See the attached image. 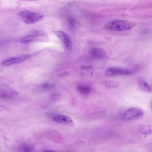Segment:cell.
Returning a JSON list of instances; mask_svg holds the SVG:
<instances>
[{
    "instance_id": "cell-1",
    "label": "cell",
    "mask_w": 152,
    "mask_h": 152,
    "mask_svg": "<svg viewBox=\"0 0 152 152\" xmlns=\"http://www.w3.org/2000/svg\"><path fill=\"white\" fill-rule=\"evenodd\" d=\"M136 23L123 20H117L108 22L104 26V29L111 31H120L131 29L135 25Z\"/></svg>"
},
{
    "instance_id": "cell-17",
    "label": "cell",
    "mask_w": 152,
    "mask_h": 152,
    "mask_svg": "<svg viewBox=\"0 0 152 152\" xmlns=\"http://www.w3.org/2000/svg\"><path fill=\"white\" fill-rule=\"evenodd\" d=\"M69 74L68 72H64L59 74L58 77H62L67 76Z\"/></svg>"
},
{
    "instance_id": "cell-11",
    "label": "cell",
    "mask_w": 152,
    "mask_h": 152,
    "mask_svg": "<svg viewBox=\"0 0 152 152\" xmlns=\"http://www.w3.org/2000/svg\"><path fill=\"white\" fill-rule=\"evenodd\" d=\"M103 85L108 89H113L119 86V83L115 81L104 80L102 82Z\"/></svg>"
},
{
    "instance_id": "cell-8",
    "label": "cell",
    "mask_w": 152,
    "mask_h": 152,
    "mask_svg": "<svg viewBox=\"0 0 152 152\" xmlns=\"http://www.w3.org/2000/svg\"><path fill=\"white\" fill-rule=\"evenodd\" d=\"M54 121L57 123L67 126L72 127L74 125L73 120L69 117L65 115H61L55 117Z\"/></svg>"
},
{
    "instance_id": "cell-16",
    "label": "cell",
    "mask_w": 152,
    "mask_h": 152,
    "mask_svg": "<svg viewBox=\"0 0 152 152\" xmlns=\"http://www.w3.org/2000/svg\"><path fill=\"white\" fill-rule=\"evenodd\" d=\"M25 152H38L33 148L30 146H26L24 149Z\"/></svg>"
},
{
    "instance_id": "cell-18",
    "label": "cell",
    "mask_w": 152,
    "mask_h": 152,
    "mask_svg": "<svg viewBox=\"0 0 152 152\" xmlns=\"http://www.w3.org/2000/svg\"><path fill=\"white\" fill-rule=\"evenodd\" d=\"M43 152H55L54 151L52 150H47L43 151Z\"/></svg>"
},
{
    "instance_id": "cell-5",
    "label": "cell",
    "mask_w": 152,
    "mask_h": 152,
    "mask_svg": "<svg viewBox=\"0 0 152 152\" xmlns=\"http://www.w3.org/2000/svg\"><path fill=\"white\" fill-rule=\"evenodd\" d=\"M52 32L60 39L66 49H70L71 48L72 42L68 36L65 33L58 31H53Z\"/></svg>"
},
{
    "instance_id": "cell-3",
    "label": "cell",
    "mask_w": 152,
    "mask_h": 152,
    "mask_svg": "<svg viewBox=\"0 0 152 152\" xmlns=\"http://www.w3.org/2000/svg\"><path fill=\"white\" fill-rule=\"evenodd\" d=\"M143 114V112L140 109L136 107H132L125 110L123 116L125 120H131L141 117Z\"/></svg>"
},
{
    "instance_id": "cell-15",
    "label": "cell",
    "mask_w": 152,
    "mask_h": 152,
    "mask_svg": "<svg viewBox=\"0 0 152 152\" xmlns=\"http://www.w3.org/2000/svg\"><path fill=\"white\" fill-rule=\"evenodd\" d=\"M61 98L60 94L58 93H54L52 94L51 96V99L54 101H58Z\"/></svg>"
},
{
    "instance_id": "cell-6",
    "label": "cell",
    "mask_w": 152,
    "mask_h": 152,
    "mask_svg": "<svg viewBox=\"0 0 152 152\" xmlns=\"http://www.w3.org/2000/svg\"><path fill=\"white\" fill-rule=\"evenodd\" d=\"M90 54L94 58L97 59H104L107 58L108 55L106 52L103 48H96L92 49Z\"/></svg>"
},
{
    "instance_id": "cell-10",
    "label": "cell",
    "mask_w": 152,
    "mask_h": 152,
    "mask_svg": "<svg viewBox=\"0 0 152 152\" xmlns=\"http://www.w3.org/2000/svg\"><path fill=\"white\" fill-rule=\"evenodd\" d=\"M138 83L140 88L144 91L148 92H151V86L143 80L140 79L138 80Z\"/></svg>"
},
{
    "instance_id": "cell-9",
    "label": "cell",
    "mask_w": 152,
    "mask_h": 152,
    "mask_svg": "<svg viewBox=\"0 0 152 152\" xmlns=\"http://www.w3.org/2000/svg\"><path fill=\"white\" fill-rule=\"evenodd\" d=\"M77 91L80 94L87 95L90 93L91 88L90 86L86 84H79L77 86Z\"/></svg>"
},
{
    "instance_id": "cell-7",
    "label": "cell",
    "mask_w": 152,
    "mask_h": 152,
    "mask_svg": "<svg viewBox=\"0 0 152 152\" xmlns=\"http://www.w3.org/2000/svg\"><path fill=\"white\" fill-rule=\"evenodd\" d=\"M31 56L30 55H26L12 58L4 61L2 63V64L5 66H10L22 62L29 58Z\"/></svg>"
},
{
    "instance_id": "cell-4",
    "label": "cell",
    "mask_w": 152,
    "mask_h": 152,
    "mask_svg": "<svg viewBox=\"0 0 152 152\" xmlns=\"http://www.w3.org/2000/svg\"><path fill=\"white\" fill-rule=\"evenodd\" d=\"M132 72L129 69L116 67H111L107 68L105 71V75L108 76L117 75H127L131 74Z\"/></svg>"
},
{
    "instance_id": "cell-2",
    "label": "cell",
    "mask_w": 152,
    "mask_h": 152,
    "mask_svg": "<svg viewBox=\"0 0 152 152\" xmlns=\"http://www.w3.org/2000/svg\"><path fill=\"white\" fill-rule=\"evenodd\" d=\"M18 14L24 23L28 24H34L41 20L44 18L43 15L28 11H21Z\"/></svg>"
},
{
    "instance_id": "cell-12",
    "label": "cell",
    "mask_w": 152,
    "mask_h": 152,
    "mask_svg": "<svg viewBox=\"0 0 152 152\" xmlns=\"http://www.w3.org/2000/svg\"><path fill=\"white\" fill-rule=\"evenodd\" d=\"M20 41L21 42L23 43H27L35 42L34 37L31 34L26 35L22 37L20 39Z\"/></svg>"
},
{
    "instance_id": "cell-13",
    "label": "cell",
    "mask_w": 152,
    "mask_h": 152,
    "mask_svg": "<svg viewBox=\"0 0 152 152\" xmlns=\"http://www.w3.org/2000/svg\"><path fill=\"white\" fill-rule=\"evenodd\" d=\"M54 86L53 84L48 83H45L42 84L39 86V89L42 90H48Z\"/></svg>"
},
{
    "instance_id": "cell-14",
    "label": "cell",
    "mask_w": 152,
    "mask_h": 152,
    "mask_svg": "<svg viewBox=\"0 0 152 152\" xmlns=\"http://www.w3.org/2000/svg\"><path fill=\"white\" fill-rule=\"evenodd\" d=\"M140 130L142 133H145L150 132L151 129L150 126H149L141 124L139 127Z\"/></svg>"
}]
</instances>
